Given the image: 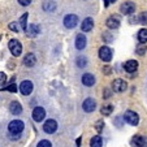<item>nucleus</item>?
Segmentation results:
<instances>
[{"instance_id": "c85d7f7f", "label": "nucleus", "mask_w": 147, "mask_h": 147, "mask_svg": "<svg viewBox=\"0 0 147 147\" xmlns=\"http://www.w3.org/2000/svg\"><path fill=\"white\" fill-rule=\"evenodd\" d=\"M36 147H52V144H51V142L47 141V139H42V141L36 144Z\"/></svg>"}, {"instance_id": "412c9836", "label": "nucleus", "mask_w": 147, "mask_h": 147, "mask_svg": "<svg viewBox=\"0 0 147 147\" xmlns=\"http://www.w3.org/2000/svg\"><path fill=\"white\" fill-rule=\"evenodd\" d=\"M40 33V28H39L38 25H35V24H33V25L29 26V35L30 36H36L38 34Z\"/></svg>"}, {"instance_id": "39448f33", "label": "nucleus", "mask_w": 147, "mask_h": 147, "mask_svg": "<svg viewBox=\"0 0 147 147\" xmlns=\"http://www.w3.org/2000/svg\"><path fill=\"white\" fill-rule=\"evenodd\" d=\"M78 24V17L76 14H67L64 18V26L67 29H74Z\"/></svg>"}, {"instance_id": "4468645a", "label": "nucleus", "mask_w": 147, "mask_h": 147, "mask_svg": "<svg viewBox=\"0 0 147 147\" xmlns=\"http://www.w3.org/2000/svg\"><path fill=\"white\" fill-rule=\"evenodd\" d=\"M86 43H87V40H86V36L83 35V34H78L77 36H76V48L77 50H83V48L86 47Z\"/></svg>"}, {"instance_id": "b1692460", "label": "nucleus", "mask_w": 147, "mask_h": 147, "mask_svg": "<svg viewBox=\"0 0 147 147\" xmlns=\"http://www.w3.org/2000/svg\"><path fill=\"white\" fill-rule=\"evenodd\" d=\"M112 111H113V107L111 106V104H107V106H103L102 109H100V112H102V115H104V116H109V115L112 113Z\"/></svg>"}, {"instance_id": "1a4fd4ad", "label": "nucleus", "mask_w": 147, "mask_h": 147, "mask_svg": "<svg viewBox=\"0 0 147 147\" xmlns=\"http://www.w3.org/2000/svg\"><path fill=\"white\" fill-rule=\"evenodd\" d=\"M56 129H57V122L55 121V120H47V121L43 124V130L46 131L47 134H52L56 131Z\"/></svg>"}, {"instance_id": "f704fd0d", "label": "nucleus", "mask_w": 147, "mask_h": 147, "mask_svg": "<svg viewBox=\"0 0 147 147\" xmlns=\"http://www.w3.org/2000/svg\"><path fill=\"white\" fill-rule=\"evenodd\" d=\"M21 5H24V7H26V5H29V4L31 3V0H17Z\"/></svg>"}, {"instance_id": "5701e85b", "label": "nucleus", "mask_w": 147, "mask_h": 147, "mask_svg": "<svg viewBox=\"0 0 147 147\" xmlns=\"http://www.w3.org/2000/svg\"><path fill=\"white\" fill-rule=\"evenodd\" d=\"M138 40H139V43H142V45L147 42V29H141V30H139Z\"/></svg>"}, {"instance_id": "423d86ee", "label": "nucleus", "mask_w": 147, "mask_h": 147, "mask_svg": "<svg viewBox=\"0 0 147 147\" xmlns=\"http://www.w3.org/2000/svg\"><path fill=\"white\" fill-rule=\"evenodd\" d=\"M99 57L102 59L103 61H106V63L111 61L112 60V50L109 47H107V46H103V47H100V50H99Z\"/></svg>"}, {"instance_id": "0eeeda50", "label": "nucleus", "mask_w": 147, "mask_h": 147, "mask_svg": "<svg viewBox=\"0 0 147 147\" xmlns=\"http://www.w3.org/2000/svg\"><path fill=\"white\" fill-rule=\"evenodd\" d=\"M33 89H34L33 82H31V81H29V80L22 81V82H21V85H20V91H21V94H22V95L31 94Z\"/></svg>"}, {"instance_id": "4be33fe9", "label": "nucleus", "mask_w": 147, "mask_h": 147, "mask_svg": "<svg viewBox=\"0 0 147 147\" xmlns=\"http://www.w3.org/2000/svg\"><path fill=\"white\" fill-rule=\"evenodd\" d=\"M55 8H56V4L53 3L52 0H47V1L43 3V9L46 12H52V11H55Z\"/></svg>"}, {"instance_id": "f3484780", "label": "nucleus", "mask_w": 147, "mask_h": 147, "mask_svg": "<svg viewBox=\"0 0 147 147\" xmlns=\"http://www.w3.org/2000/svg\"><path fill=\"white\" fill-rule=\"evenodd\" d=\"M82 83L85 86H94L95 85V77L91 73H86V74L82 76Z\"/></svg>"}, {"instance_id": "2eb2a0df", "label": "nucleus", "mask_w": 147, "mask_h": 147, "mask_svg": "<svg viewBox=\"0 0 147 147\" xmlns=\"http://www.w3.org/2000/svg\"><path fill=\"white\" fill-rule=\"evenodd\" d=\"M92 28H94V20H92L91 17H87V18L83 20L82 25H81V29H82V31L87 33V31H90Z\"/></svg>"}, {"instance_id": "f03ea898", "label": "nucleus", "mask_w": 147, "mask_h": 147, "mask_svg": "<svg viewBox=\"0 0 147 147\" xmlns=\"http://www.w3.org/2000/svg\"><path fill=\"white\" fill-rule=\"evenodd\" d=\"M8 47H9L11 53L13 56H16V57L22 53V45H21L17 39H11V40H9V43H8Z\"/></svg>"}, {"instance_id": "72a5a7b5", "label": "nucleus", "mask_w": 147, "mask_h": 147, "mask_svg": "<svg viewBox=\"0 0 147 147\" xmlns=\"http://www.w3.org/2000/svg\"><path fill=\"white\" fill-rule=\"evenodd\" d=\"M5 81H7V76H5V73L0 72V87H1V86L4 85V83H5Z\"/></svg>"}, {"instance_id": "aec40b11", "label": "nucleus", "mask_w": 147, "mask_h": 147, "mask_svg": "<svg viewBox=\"0 0 147 147\" xmlns=\"http://www.w3.org/2000/svg\"><path fill=\"white\" fill-rule=\"evenodd\" d=\"M103 146V139L100 136H95L90 141V147H102Z\"/></svg>"}, {"instance_id": "e433bc0d", "label": "nucleus", "mask_w": 147, "mask_h": 147, "mask_svg": "<svg viewBox=\"0 0 147 147\" xmlns=\"http://www.w3.org/2000/svg\"><path fill=\"white\" fill-rule=\"evenodd\" d=\"M111 72H112L111 67H104L103 68V73H104V74H111Z\"/></svg>"}, {"instance_id": "7c9ffc66", "label": "nucleus", "mask_w": 147, "mask_h": 147, "mask_svg": "<svg viewBox=\"0 0 147 147\" xmlns=\"http://www.w3.org/2000/svg\"><path fill=\"white\" fill-rule=\"evenodd\" d=\"M9 29H11L12 31H14V33H18L20 31V26L17 22H11L9 24Z\"/></svg>"}, {"instance_id": "4c0bfd02", "label": "nucleus", "mask_w": 147, "mask_h": 147, "mask_svg": "<svg viewBox=\"0 0 147 147\" xmlns=\"http://www.w3.org/2000/svg\"><path fill=\"white\" fill-rule=\"evenodd\" d=\"M77 146H78V147L81 146V138H78V139H77Z\"/></svg>"}, {"instance_id": "f8f14e48", "label": "nucleus", "mask_w": 147, "mask_h": 147, "mask_svg": "<svg viewBox=\"0 0 147 147\" xmlns=\"http://www.w3.org/2000/svg\"><path fill=\"white\" fill-rule=\"evenodd\" d=\"M131 144L134 147H147V138L143 136H136L131 139Z\"/></svg>"}, {"instance_id": "393cba45", "label": "nucleus", "mask_w": 147, "mask_h": 147, "mask_svg": "<svg viewBox=\"0 0 147 147\" xmlns=\"http://www.w3.org/2000/svg\"><path fill=\"white\" fill-rule=\"evenodd\" d=\"M28 13H24L21 16V20H20V22H21V29L25 31H28V26H26V22H28Z\"/></svg>"}, {"instance_id": "cd10ccee", "label": "nucleus", "mask_w": 147, "mask_h": 147, "mask_svg": "<svg viewBox=\"0 0 147 147\" xmlns=\"http://www.w3.org/2000/svg\"><path fill=\"white\" fill-rule=\"evenodd\" d=\"M146 51H147V47L146 46H143V45H139L138 47H137V50H136V52L138 53V55H144L146 53Z\"/></svg>"}, {"instance_id": "ddd939ff", "label": "nucleus", "mask_w": 147, "mask_h": 147, "mask_svg": "<svg viewBox=\"0 0 147 147\" xmlns=\"http://www.w3.org/2000/svg\"><path fill=\"white\" fill-rule=\"evenodd\" d=\"M95 107H96V103H95V100L92 98H87L82 104V108L85 112H92L95 109Z\"/></svg>"}, {"instance_id": "20e7f679", "label": "nucleus", "mask_w": 147, "mask_h": 147, "mask_svg": "<svg viewBox=\"0 0 147 147\" xmlns=\"http://www.w3.org/2000/svg\"><path fill=\"white\" fill-rule=\"evenodd\" d=\"M120 22H121V20H120V16L119 14H112L107 18V28L108 29H119L120 28Z\"/></svg>"}, {"instance_id": "c756f323", "label": "nucleus", "mask_w": 147, "mask_h": 147, "mask_svg": "<svg viewBox=\"0 0 147 147\" xmlns=\"http://www.w3.org/2000/svg\"><path fill=\"white\" fill-rule=\"evenodd\" d=\"M86 64H87L86 57H78V59H77V65H78L80 68L86 67Z\"/></svg>"}, {"instance_id": "9b49d317", "label": "nucleus", "mask_w": 147, "mask_h": 147, "mask_svg": "<svg viewBox=\"0 0 147 147\" xmlns=\"http://www.w3.org/2000/svg\"><path fill=\"white\" fill-rule=\"evenodd\" d=\"M121 12L124 14H131L136 12V4L133 1H125L121 4Z\"/></svg>"}, {"instance_id": "dca6fc26", "label": "nucleus", "mask_w": 147, "mask_h": 147, "mask_svg": "<svg viewBox=\"0 0 147 147\" xmlns=\"http://www.w3.org/2000/svg\"><path fill=\"white\" fill-rule=\"evenodd\" d=\"M137 68H138V63H137V60H128V61H126V63L124 64V69L126 70L128 73L136 72Z\"/></svg>"}, {"instance_id": "2f4dec72", "label": "nucleus", "mask_w": 147, "mask_h": 147, "mask_svg": "<svg viewBox=\"0 0 147 147\" xmlns=\"http://www.w3.org/2000/svg\"><path fill=\"white\" fill-rule=\"evenodd\" d=\"M103 40L107 42V43H111L112 42V35L109 33H103Z\"/></svg>"}, {"instance_id": "7ed1b4c3", "label": "nucleus", "mask_w": 147, "mask_h": 147, "mask_svg": "<svg viewBox=\"0 0 147 147\" xmlns=\"http://www.w3.org/2000/svg\"><path fill=\"white\" fill-rule=\"evenodd\" d=\"M124 120L128 122V124L136 126V125H138V122H139V116L133 111H126L124 115Z\"/></svg>"}, {"instance_id": "a878e982", "label": "nucleus", "mask_w": 147, "mask_h": 147, "mask_svg": "<svg viewBox=\"0 0 147 147\" xmlns=\"http://www.w3.org/2000/svg\"><path fill=\"white\" fill-rule=\"evenodd\" d=\"M138 22L143 24V25H147V12H142L141 14L138 16Z\"/></svg>"}, {"instance_id": "9d476101", "label": "nucleus", "mask_w": 147, "mask_h": 147, "mask_svg": "<svg viewBox=\"0 0 147 147\" xmlns=\"http://www.w3.org/2000/svg\"><path fill=\"white\" fill-rule=\"evenodd\" d=\"M46 117V111L45 108H42V107H35V108L33 109V119L34 121L36 122H40L42 120Z\"/></svg>"}, {"instance_id": "c9c22d12", "label": "nucleus", "mask_w": 147, "mask_h": 147, "mask_svg": "<svg viewBox=\"0 0 147 147\" xmlns=\"http://www.w3.org/2000/svg\"><path fill=\"white\" fill-rule=\"evenodd\" d=\"M109 96H111V90H109V89H106V90H104V92H103V98L108 99Z\"/></svg>"}, {"instance_id": "6e6552de", "label": "nucleus", "mask_w": 147, "mask_h": 147, "mask_svg": "<svg viewBox=\"0 0 147 147\" xmlns=\"http://www.w3.org/2000/svg\"><path fill=\"white\" fill-rule=\"evenodd\" d=\"M126 82H125L124 80H121V78H117V80H115L113 82H112V89H113V91L116 92H122L126 90Z\"/></svg>"}, {"instance_id": "6ab92c4d", "label": "nucleus", "mask_w": 147, "mask_h": 147, "mask_svg": "<svg viewBox=\"0 0 147 147\" xmlns=\"http://www.w3.org/2000/svg\"><path fill=\"white\" fill-rule=\"evenodd\" d=\"M9 111H11V113H13V115H20L22 112V106H21L18 102L14 100V102L11 103V106H9Z\"/></svg>"}, {"instance_id": "f257e3e1", "label": "nucleus", "mask_w": 147, "mask_h": 147, "mask_svg": "<svg viewBox=\"0 0 147 147\" xmlns=\"http://www.w3.org/2000/svg\"><path fill=\"white\" fill-rule=\"evenodd\" d=\"M24 128H25V124L21 120H13L8 124V131L13 136H20L22 133Z\"/></svg>"}, {"instance_id": "bb28decb", "label": "nucleus", "mask_w": 147, "mask_h": 147, "mask_svg": "<svg viewBox=\"0 0 147 147\" xmlns=\"http://www.w3.org/2000/svg\"><path fill=\"white\" fill-rule=\"evenodd\" d=\"M95 129H96L98 133H102V130L104 129V121H102V120L96 121V124H95Z\"/></svg>"}, {"instance_id": "473e14b6", "label": "nucleus", "mask_w": 147, "mask_h": 147, "mask_svg": "<svg viewBox=\"0 0 147 147\" xmlns=\"http://www.w3.org/2000/svg\"><path fill=\"white\" fill-rule=\"evenodd\" d=\"M5 91H9V92H16V91H17V86L14 85V83H12V85H9L8 87H5Z\"/></svg>"}, {"instance_id": "a211bd4d", "label": "nucleus", "mask_w": 147, "mask_h": 147, "mask_svg": "<svg viewBox=\"0 0 147 147\" xmlns=\"http://www.w3.org/2000/svg\"><path fill=\"white\" fill-rule=\"evenodd\" d=\"M35 63H36V57H35V55L34 53H28V55L24 57V64L26 65V67H29V68H31V67H34L35 65Z\"/></svg>"}]
</instances>
